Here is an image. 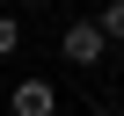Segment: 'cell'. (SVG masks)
<instances>
[{
    "label": "cell",
    "instance_id": "obj_1",
    "mask_svg": "<svg viewBox=\"0 0 124 116\" xmlns=\"http://www.w3.org/2000/svg\"><path fill=\"white\" fill-rule=\"evenodd\" d=\"M58 51H66V65H80V73H95L102 58H109V36L95 29V15H80V22H66V29H58Z\"/></svg>",
    "mask_w": 124,
    "mask_h": 116
},
{
    "label": "cell",
    "instance_id": "obj_2",
    "mask_svg": "<svg viewBox=\"0 0 124 116\" xmlns=\"http://www.w3.org/2000/svg\"><path fill=\"white\" fill-rule=\"evenodd\" d=\"M8 109L15 116H58V87L51 80H15L8 87Z\"/></svg>",
    "mask_w": 124,
    "mask_h": 116
},
{
    "label": "cell",
    "instance_id": "obj_3",
    "mask_svg": "<svg viewBox=\"0 0 124 116\" xmlns=\"http://www.w3.org/2000/svg\"><path fill=\"white\" fill-rule=\"evenodd\" d=\"M95 29L109 44H124V0H102V7H95Z\"/></svg>",
    "mask_w": 124,
    "mask_h": 116
},
{
    "label": "cell",
    "instance_id": "obj_4",
    "mask_svg": "<svg viewBox=\"0 0 124 116\" xmlns=\"http://www.w3.org/2000/svg\"><path fill=\"white\" fill-rule=\"evenodd\" d=\"M22 51V15H0V58Z\"/></svg>",
    "mask_w": 124,
    "mask_h": 116
},
{
    "label": "cell",
    "instance_id": "obj_5",
    "mask_svg": "<svg viewBox=\"0 0 124 116\" xmlns=\"http://www.w3.org/2000/svg\"><path fill=\"white\" fill-rule=\"evenodd\" d=\"M88 116H124V109H109V102H102V109H88Z\"/></svg>",
    "mask_w": 124,
    "mask_h": 116
}]
</instances>
